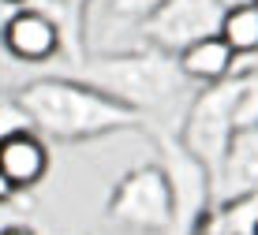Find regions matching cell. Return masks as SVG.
Returning a JSON list of instances; mask_svg holds the SVG:
<instances>
[{
	"label": "cell",
	"instance_id": "6da1fadb",
	"mask_svg": "<svg viewBox=\"0 0 258 235\" xmlns=\"http://www.w3.org/2000/svg\"><path fill=\"white\" fill-rule=\"evenodd\" d=\"M79 79L135 108L146 120V127H154L168 112L183 116V108L191 105L195 90H199L180 71L172 52H161L154 45H139V49L123 52H90L79 64Z\"/></svg>",
	"mask_w": 258,
	"mask_h": 235
},
{
	"label": "cell",
	"instance_id": "7a4b0ae2",
	"mask_svg": "<svg viewBox=\"0 0 258 235\" xmlns=\"http://www.w3.org/2000/svg\"><path fill=\"white\" fill-rule=\"evenodd\" d=\"M15 97L26 108L34 131L41 138H56V142H86V138H101V134L146 127V120L135 108L109 97L86 79H68V75L34 79L23 90H15Z\"/></svg>",
	"mask_w": 258,
	"mask_h": 235
},
{
	"label": "cell",
	"instance_id": "3957f363",
	"mask_svg": "<svg viewBox=\"0 0 258 235\" xmlns=\"http://www.w3.org/2000/svg\"><path fill=\"white\" fill-rule=\"evenodd\" d=\"M157 146V165L165 168L168 194H172V231L168 235H199L213 213V172L210 165L180 142L168 127H150Z\"/></svg>",
	"mask_w": 258,
	"mask_h": 235
},
{
	"label": "cell",
	"instance_id": "277c9868",
	"mask_svg": "<svg viewBox=\"0 0 258 235\" xmlns=\"http://www.w3.org/2000/svg\"><path fill=\"white\" fill-rule=\"evenodd\" d=\"M105 216H109V224L127 231L168 235L172 231V194H168L165 168L154 161V165L123 172L105 202Z\"/></svg>",
	"mask_w": 258,
	"mask_h": 235
},
{
	"label": "cell",
	"instance_id": "5b68a950",
	"mask_svg": "<svg viewBox=\"0 0 258 235\" xmlns=\"http://www.w3.org/2000/svg\"><path fill=\"white\" fill-rule=\"evenodd\" d=\"M176 134L191 153L206 161L210 172L217 168L221 153L228 149V138L236 134V75L195 90L191 105L180 116Z\"/></svg>",
	"mask_w": 258,
	"mask_h": 235
},
{
	"label": "cell",
	"instance_id": "8992f818",
	"mask_svg": "<svg viewBox=\"0 0 258 235\" xmlns=\"http://www.w3.org/2000/svg\"><path fill=\"white\" fill-rule=\"evenodd\" d=\"M221 12H225V0H161L142 19L139 38H142V45H154V49L176 56L191 41L217 34Z\"/></svg>",
	"mask_w": 258,
	"mask_h": 235
},
{
	"label": "cell",
	"instance_id": "52a82bcc",
	"mask_svg": "<svg viewBox=\"0 0 258 235\" xmlns=\"http://www.w3.org/2000/svg\"><path fill=\"white\" fill-rule=\"evenodd\" d=\"M0 49L15 60V64H49V60L64 56V30L56 26L49 12L34 4H19L4 15L0 26Z\"/></svg>",
	"mask_w": 258,
	"mask_h": 235
},
{
	"label": "cell",
	"instance_id": "ba28073f",
	"mask_svg": "<svg viewBox=\"0 0 258 235\" xmlns=\"http://www.w3.org/2000/svg\"><path fill=\"white\" fill-rule=\"evenodd\" d=\"M258 191V127H239L213 168V205Z\"/></svg>",
	"mask_w": 258,
	"mask_h": 235
},
{
	"label": "cell",
	"instance_id": "9c48e42d",
	"mask_svg": "<svg viewBox=\"0 0 258 235\" xmlns=\"http://www.w3.org/2000/svg\"><path fill=\"white\" fill-rule=\"evenodd\" d=\"M49 168H52V157L38 131H19L0 142V176L15 194L34 191L49 176Z\"/></svg>",
	"mask_w": 258,
	"mask_h": 235
},
{
	"label": "cell",
	"instance_id": "30bf717a",
	"mask_svg": "<svg viewBox=\"0 0 258 235\" xmlns=\"http://www.w3.org/2000/svg\"><path fill=\"white\" fill-rule=\"evenodd\" d=\"M176 64H180V71L195 86H213V83H221V79L236 75L239 56L228 49V41L221 38V34H206V38L191 41L187 49L176 52Z\"/></svg>",
	"mask_w": 258,
	"mask_h": 235
},
{
	"label": "cell",
	"instance_id": "8fae6325",
	"mask_svg": "<svg viewBox=\"0 0 258 235\" xmlns=\"http://www.w3.org/2000/svg\"><path fill=\"white\" fill-rule=\"evenodd\" d=\"M217 34L228 41V49H232L239 60L254 56V52H258V4H254V0L225 4Z\"/></svg>",
	"mask_w": 258,
	"mask_h": 235
},
{
	"label": "cell",
	"instance_id": "7c38bea8",
	"mask_svg": "<svg viewBox=\"0 0 258 235\" xmlns=\"http://www.w3.org/2000/svg\"><path fill=\"white\" fill-rule=\"evenodd\" d=\"M19 131H34L26 108L19 105V97H15V94L12 97H0V142L12 138V134H19Z\"/></svg>",
	"mask_w": 258,
	"mask_h": 235
},
{
	"label": "cell",
	"instance_id": "4fadbf2b",
	"mask_svg": "<svg viewBox=\"0 0 258 235\" xmlns=\"http://www.w3.org/2000/svg\"><path fill=\"white\" fill-rule=\"evenodd\" d=\"M0 235H38V231L26 228V224H8V228H0Z\"/></svg>",
	"mask_w": 258,
	"mask_h": 235
},
{
	"label": "cell",
	"instance_id": "5bb4252c",
	"mask_svg": "<svg viewBox=\"0 0 258 235\" xmlns=\"http://www.w3.org/2000/svg\"><path fill=\"white\" fill-rule=\"evenodd\" d=\"M12 198H15V191L4 183V176H0V202H12Z\"/></svg>",
	"mask_w": 258,
	"mask_h": 235
},
{
	"label": "cell",
	"instance_id": "9a60e30c",
	"mask_svg": "<svg viewBox=\"0 0 258 235\" xmlns=\"http://www.w3.org/2000/svg\"><path fill=\"white\" fill-rule=\"evenodd\" d=\"M0 4H8V8H19V4H30V0H0Z\"/></svg>",
	"mask_w": 258,
	"mask_h": 235
},
{
	"label": "cell",
	"instance_id": "2e32d148",
	"mask_svg": "<svg viewBox=\"0 0 258 235\" xmlns=\"http://www.w3.org/2000/svg\"><path fill=\"white\" fill-rule=\"evenodd\" d=\"M4 15H8V4H0V26H4Z\"/></svg>",
	"mask_w": 258,
	"mask_h": 235
},
{
	"label": "cell",
	"instance_id": "e0dca14e",
	"mask_svg": "<svg viewBox=\"0 0 258 235\" xmlns=\"http://www.w3.org/2000/svg\"><path fill=\"white\" fill-rule=\"evenodd\" d=\"M247 60H251V64H247V67H258V52H254V56H247Z\"/></svg>",
	"mask_w": 258,
	"mask_h": 235
},
{
	"label": "cell",
	"instance_id": "ac0fdd59",
	"mask_svg": "<svg viewBox=\"0 0 258 235\" xmlns=\"http://www.w3.org/2000/svg\"><path fill=\"white\" fill-rule=\"evenodd\" d=\"M254 4H258V0H254Z\"/></svg>",
	"mask_w": 258,
	"mask_h": 235
},
{
	"label": "cell",
	"instance_id": "d6986e66",
	"mask_svg": "<svg viewBox=\"0 0 258 235\" xmlns=\"http://www.w3.org/2000/svg\"><path fill=\"white\" fill-rule=\"evenodd\" d=\"M254 235H258V231H254Z\"/></svg>",
	"mask_w": 258,
	"mask_h": 235
}]
</instances>
